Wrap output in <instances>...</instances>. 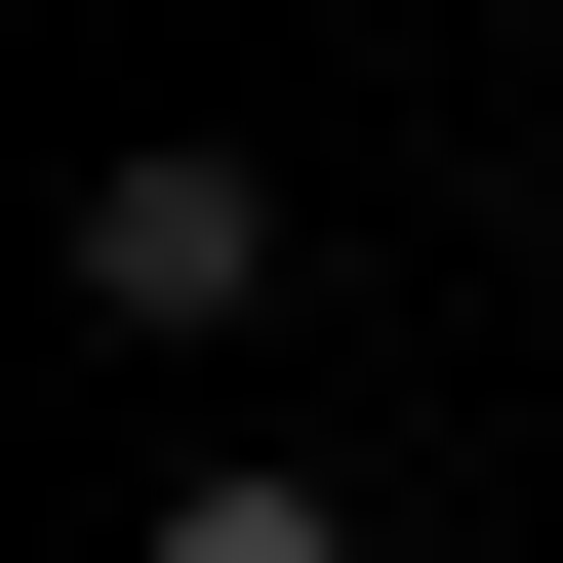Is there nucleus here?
I'll return each mask as SVG.
<instances>
[{"instance_id": "1", "label": "nucleus", "mask_w": 563, "mask_h": 563, "mask_svg": "<svg viewBox=\"0 0 563 563\" xmlns=\"http://www.w3.org/2000/svg\"><path fill=\"white\" fill-rule=\"evenodd\" d=\"M81 322H162V363H242V322H282V201L201 162V121H162V162H81Z\"/></svg>"}, {"instance_id": "2", "label": "nucleus", "mask_w": 563, "mask_h": 563, "mask_svg": "<svg viewBox=\"0 0 563 563\" xmlns=\"http://www.w3.org/2000/svg\"><path fill=\"white\" fill-rule=\"evenodd\" d=\"M121 563H363V523H322V483H242V443H201V483H162V523H121Z\"/></svg>"}]
</instances>
